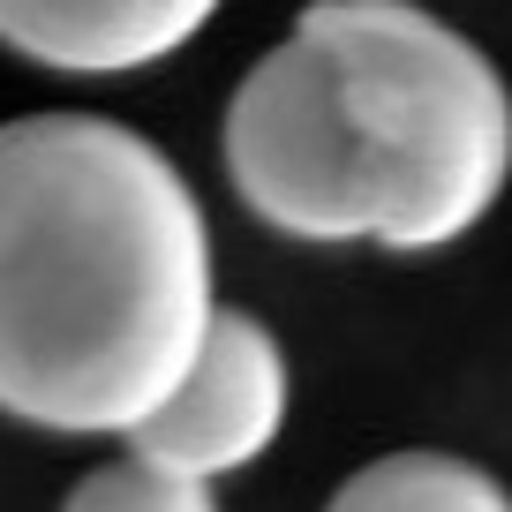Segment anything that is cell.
Instances as JSON below:
<instances>
[{"label":"cell","mask_w":512,"mask_h":512,"mask_svg":"<svg viewBox=\"0 0 512 512\" xmlns=\"http://www.w3.org/2000/svg\"><path fill=\"white\" fill-rule=\"evenodd\" d=\"M211 324V226L159 144L98 113L0 128V415L128 437Z\"/></svg>","instance_id":"cell-1"},{"label":"cell","mask_w":512,"mask_h":512,"mask_svg":"<svg viewBox=\"0 0 512 512\" xmlns=\"http://www.w3.org/2000/svg\"><path fill=\"white\" fill-rule=\"evenodd\" d=\"M226 174L294 241L445 249L505 196L512 91L415 0H317L241 76Z\"/></svg>","instance_id":"cell-2"},{"label":"cell","mask_w":512,"mask_h":512,"mask_svg":"<svg viewBox=\"0 0 512 512\" xmlns=\"http://www.w3.org/2000/svg\"><path fill=\"white\" fill-rule=\"evenodd\" d=\"M279 422H287V354H279V339L241 309H211L189 369L128 430V445H136V460H159L174 475L211 482V475L264 460Z\"/></svg>","instance_id":"cell-3"},{"label":"cell","mask_w":512,"mask_h":512,"mask_svg":"<svg viewBox=\"0 0 512 512\" xmlns=\"http://www.w3.org/2000/svg\"><path fill=\"white\" fill-rule=\"evenodd\" d=\"M226 0H0V46L61 76H128L181 53Z\"/></svg>","instance_id":"cell-4"},{"label":"cell","mask_w":512,"mask_h":512,"mask_svg":"<svg viewBox=\"0 0 512 512\" xmlns=\"http://www.w3.org/2000/svg\"><path fill=\"white\" fill-rule=\"evenodd\" d=\"M332 512H512V497L475 460H452V452H392V460L362 467L332 497Z\"/></svg>","instance_id":"cell-5"},{"label":"cell","mask_w":512,"mask_h":512,"mask_svg":"<svg viewBox=\"0 0 512 512\" xmlns=\"http://www.w3.org/2000/svg\"><path fill=\"white\" fill-rule=\"evenodd\" d=\"M61 512H219V505H211V482L196 475H174L159 460H113L83 475Z\"/></svg>","instance_id":"cell-6"}]
</instances>
